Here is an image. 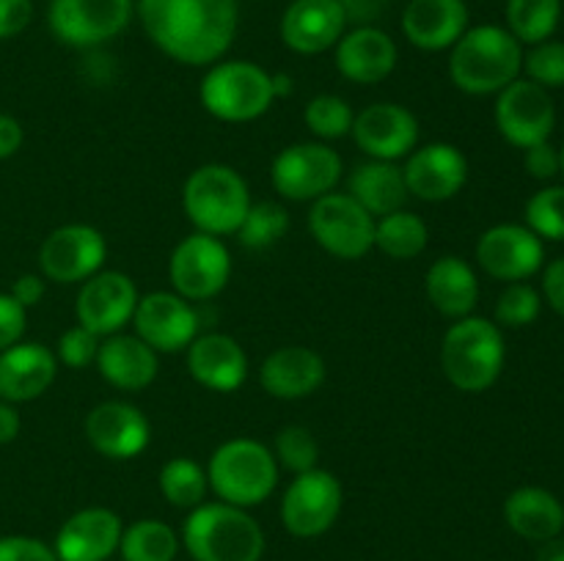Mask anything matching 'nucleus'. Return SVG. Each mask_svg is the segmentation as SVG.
Segmentation results:
<instances>
[{"label": "nucleus", "instance_id": "1", "mask_svg": "<svg viewBox=\"0 0 564 561\" xmlns=\"http://www.w3.org/2000/svg\"><path fill=\"white\" fill-rule=\"evenodd\" d=\"M135 14L154 47L182 66H213L235 44L237 0H135Z\"/></svg>", "mask_w": 564, "mask_h": 561}, {"label": "nucleus", "instance_id": "2", "mask_svg": "<svg viewBox=\"0 0 564 561\" xmlns=\"http://www.w3.org/2000/svg\"><path fill=\"white\" fill-rule=\"evenodd\" d=\"M523 44L501 25L468 28L449 50V80L471 97H488L518 80Z\"/></svg>", "mask_w": 564, "mask_h": 561}, {"label": "nucleus", "instance_id": "3", "mask_svg": "<svg viewBox=\"0 0 564 561\" xmlns=\"http://www.w3.org/2000/svg\"><path fill=\"white\" fill-rule=\"evenodd\" d=\"M180 539L193 561H262L264 556V531L257 517L224 501H204L187 512Z\"/></svg>", "mask_w": 564, "mask_h": 561}, {"label": "nucleus", "instance_id": "4", "mask_svg": "<svg viewBox=\"0 0 564 561\" xmlns=\"http://www.w3.org/2000/svg\"><path fill=\"white\" fill-rule=\"evenodd\" d=\"M505 333L494 319L463 317L455 319L441 341V369L446 380L463 394H482L505 369Z\"/></svg>", "mask_w": 564, "mask_h": 561}, {"label": "nucleus", "instance_id": "5", "mask_svg": "<svg viewBox=\"0 0 564 561\" xmlns=\"http://www.w3.org/2000/svg\"><path fill=\"white\" fill-rule=\"evenodd\" d=\"M279 471L270 446L253 438L226 440L207 462L209 490L218 495V501L240 509L264 504L279 487Z\"/></svg>", "mask_w": 564, "mask_h": 561}, {"label": "nucleus", "instance_id": "6", "mask_svg": "<svg viewBox=\"0 0 564 561\" xmlns=\"http://www.w3.org/2000/svg\"><path fill=\"white\" fill-rule=\"evenodd\" d=\"M251 204L248 182L240 170L224 163L198 165L182 187V209L202 234H237Z\"/></svg>", "mask_w": 564, "mask_h": 561}, {"label": "nucleus", "instance_id": "7", "mask_svg": "<svg viewBox=\"0 0 564 561\" xmlns=\"http://www.w3.org/2000/svg\"><path fill=\"white\" fill-rule=\"evenodd\" d=\"M198 99L215 119L246 124V121L262 119L279 97H275V77L259 64L218 61L204 75Z\"/></svg>", "mask_w": 564, "mask_h": 561}, {"label": "nucleus", "instance_id": "8", "mask_svg": "<svg viewBox=\"0 0 564 561\" xmlns=\"http://www.w3.org/2000/svg\"><path fill=\"white\" fill-rule=\"evenodd\" d=\"M345 174V163L336 148L323 141H303L281 148L270 165L273 190L286 201H317L334 193Z\"/></svg>", "mask_w": 564, "mask_h": 561}, {"label": "nucleus", "instance_id": "9", "mask_svg": "<svg viewBox=\"0 0 564 561\" xmlns=\"http://www.w3.org/2000/svg\"><path fill=\"white\" fill-rule=\"evenodd\" d=\"M135 16V0H50L47 25L66 47L94 50L113 42Z\"/></svg>", "mask_w": 564, "mask_h": 561}, {"label": "nucleus", "instance_id": "10", "mask_svg": "<svg viewBox=\"0 0 564 561\" xmlns=\"http://www.w3.org/2000/svg\"><path fill=\"white\" fill-rule=\"evenodd\" d=\"M308 231L325 253L356 262L375 248V218L347 193H325L308 209Z\"/></svg>", "mask_w": 564, "mask_h": 561}, {"label": "nucleus", "instance_id": "11", "mask_svg": "<svg viewBox=\"0 0 564 561\" xmlns=\"http://www.w3.org/2000/svg\"><path fill=\"white\" fill-rule=\"evenodd\" d=\"M169 278L176 295L191 302H207L226 289L231 278V253L220 237L193 231L174 248Z\"/></svg>", "mask_w": 564, "mask_h": 561}, {"label": "nucleus", "instance_id": "12", "mask_svg": "<svg viewBox=\"0 0 564 561\" xmlns=\"http://www.w3.org/2000/svg\"><path fill=\"white\" fill-rule=\"evenodd\" d=\"M345 506V490L330 471L297 473L281 498V522L297 539L323 537L339 520Z\"/></svg>", "mask_w": 564, "mask_h": 561}, {"label": "nucleus", "instance_id": "13", "mask_svg": "<svg viewBox=\"0 0 564 561\" xmlns=\"http://www.w3.org/2000/svg\"><path fill=\"white\" fill-rule=\"evenodd\" d=\"M108 240L97 226L66 223L50 231L39 248V270L55 284H83L105 267Z\"/></svg>", "mask_w": 564, "mask_h": 561}, {"label": "nucleus", "instance_id": "14", "mask_svg": "<svg viewBox=\"0 0 564 561\" xmlns=\"http://www.w3.org/2000/svg\"><path fill=\"white\" fill-rule=\"evenodd\" d=\"M494 119L501 138L527 152L529 146L549 141L556 127V108L549 88L518 77L496 94Z\"/></svg>", "mask_w": 564, "mask_h": 561}, {"label": "nucleus", "instance_id": "15", "mask_svg": "<svg viewBox=\"0 0 564 561\" xmlns=\"http://www.w3.org/2000/svg\"><path fill=\"white\" fill-rule=\"evenodd\" d=\"M132 328L141 341H147L154 352H185L187 344L202 330V317L196 302L185 300L176 292H149L138 297Z\"/></svg>", "mask_w": 564, "mask_h": 561}, {"label": "nucleus", "instance_id": "16", "mask_svg": "<svg viewBox=\"0 0 564 561\" xmlns=\"http://www.w3.org/2000/svg\"><path fill=\"white\" fill-rule=\"evenodd\" d=\"M138 286L121 270H99L83 280L75 297L77 324L94 330L97 336L121 333L132 322L138 306Z\"/></svg>", "mask_w": 564, "mask_h": 561}, {"label": "nucleus", "instance_id": "17", "mask_svg": "<svg viewBox=\"0 0 564 561\" xmlns=\"http://www.w3.org/2000/svg\"><path fill=\"white\" fill-rule=\"evenodd\" d=\"M545 262V245L529 226H490L477 242V264L496 280H529Z\"/></svg>", "mask_w": 564, "mask_h": 561}, {"label": "nucleus", "instance_id": "18", "mask_svg": "<svg viewBox=\"0 0 564 561\" xmlns=\"http://www.w3.org/2000/svg\"><path fill=\"white\" fill-rule=\"evenodd\" d=\"M83 432L97 454L108 460H135L152 440V424L132 402L108 399L88 410Z\"/></svg>", "mask_w": 564, "mask_h": 561}, {"label": "nucleus", "instance_id": "19", "mask_svg": "<svg viewBox=\"0 0 564 561\" xmlns=\"http://www.w3.org/2000/svg\"><path fill=\"white\" fill-rule=\"evenodd\" d=\"M408 193L419 201L444 204L455 198L468 182V160L455 143L435 141L416 146L402 165Z\"/></svg>", "mask_w": 564, "mask_h": 561}, {"label": "nucleus", "instance_id": "20", "mask_svg": "<svg viewBox=\"0 0 564 561\" xmlns=\"http://www.w3.org/2000/svg\"><path fill=\"white\" fill-rule=\"evenodd\" d=\"M350 135L369 160L397 163L416 148L419 119L405 105L375 102L356 113Z\"/></svg>", "mask_w": 564, "mask_h": 561}, {"label": "nucleus", "instance_id": "21", "mask_svg": "<svg viewBox=\"0 0 564 561\" xmlns=\"http://www.w3.org/2000/svg\"><path fill=\"white\" fill-rule=\"evenodd\" d=\"M347 31L341 0H292L281 16V42L297 55L334 50Z\"/></svg>", "mask_w": 564, "mask_h": 561}, {"label": "nucleus", "instance_id": "22", "mask_svg": "<svg viewBox=\"0 0 564 561\" xmlns=\"http://www.w3.org/2000/svg\"><path fill=\"white\" fill-rule=\"evenodd\" d=\"M400 50L386 31L375 25H358L345 31L334 47V64L345 80L356 86H378L397 69Z\"/></svg>", "mask_w": 564, "mask_h": 561}, {"label": "nucleus", "instance_id": "23", "mask_svg": "<svg viewBox=\"0 0 564 561\" xmlns=\"http://www.w3.org/2000/svg\"><path fill=\"white\" fill-rule=\"evenodd\" d=\"M124 522L113 509L88 506L75 512L55 534L58 561H108L119 550Z\"/></svg>", "mask_w": 564, "mask_h": 561}, {"label": "nucleus", "instance_id": "24", "mask_svg": "<svg viewBox=\"0 0 564 561\" xmlns=\"http://www.w3.org/2000/svg\"><path fill=\"white\" fill-rule=\"evenodd\" d=\"M187 372L198 385L218 394H231L248 380V355L229 333H198L185 350Z\"/></svg>", "mask_w": 564, "mask_h": 561}, {"label": "nucleus", "instance_id": "25", "mask_svg": "<svg viewBox=\"0 0 564 561\" xmlns=\"http://www.w3.org/2000/svg\"><path fill=\"white\" fill-rule=\"evenodd\" d=\"M328 377L325 358L312 346L290 344L270 352L259 369V383L264 394L281 402H297L317 394Z\"/></svg>", "mask_w": 564, "mask_h": 561}, {"label": "nucleus", "instance_id": "26", "mask_svg": "<svg viewBox=\"0 0 564 561\" xmlns=\"http://www.w3.org/2000/svg\"><path fill=\"white\" fill-rule=\"evenodd\" d=\"M58 358L50 346L36 341H17L0 352V399L20 405L33 402L55 383Z\"/></svg>", "mask_w": 564, "mask_h": 561}, {"label": "nucleus", "instance_id": "27", "mask_svg": "<svg viewBox=\"0 0 564 561\" xmlns=\"http://www.w3.org/2000/svg\"><path fill=\"white\" fill-rule=\"evenodd\" d=\"M402 33L413 47L441 53L468 31L466 0H411L402 11Z\"/></svg>", "mask_w": 564, "mask_h": 561}, {"label": "nucleus", "instance_id": "28", "mask_svg": "<svg viewBox=\"0 0 564 561\" xmlns=\"http://www.w3.org/2000/svg\"><path fill=\"white\" fill-rule=\"evenodd\" d=\"M97 372L105 383L119 391H143L158 380L160 355L138 339L135 333H113L105 336L97 352Z\"/></svg>", "mask_w": 564, "mask_h": 561}, {"label": "nucleus", "instance_id": "29", "mask_svg": "<svg viewBox=\"0 0 564 561\" xmlns=\"http://www.w3.org/2000/svg\"><path fill=\"white\" fill-rule=\"evenodd\" d=\"M424 295L446 319L471 317L479 302V278L466 258L441 256L424 275Z\"/></svg>", "mask_w": 564, "mask_h": 561}, {"label": "nucleus", "instance_id": "30", "mask_svg": "<svg viewBox=\"0 0 564 561\" xmlns=\"http://www.w3.org/2000/svg\"><path fill=\"white\" fill-rule=\"evenodd\" d=\"M347 196L356 198L378 220L397 209H405L411 193H408L400 165L386 163V160H367L347 176Z\"/></svg>", "mask_w": 564, "mask_h": 561}, {"label": "nucleus", "instance_id": "31", "mask_svg": "<svg viewBox=\"0 0 564 561\" xmlns=\"http://www.w3.org/2000/svg\"><path fill=\"white\" fill-rule=\"evenodd\" d=\"M505 520L529 542H549L564 531V506L551 490L518 487L505 501Z\"/></svg>", "mask_w": 564, "mask_h": 561}, {"label": "nucleus", "instance_id": "32", "mask_svg": "<svg viewBox=\"0 0 564 561\" xmlns=\"http://www.w3.org/2000/svg\"><path fill=\"white\" fill-rule=\"evenodd\" d=\"M430 242V229L424 218L411 209H397L375 220V248L394 262H408L424 253Z\"/></svg>", "mask_w": 564, "mask_h": 561}, {"label": "nucleus", "instance_id": "33", "mask_svg": "<svg viewBox=\"0 0 564 561\" xmlns=\"http://www.w3.org/2000/svg\"><path fill=\"white\" fill-rule=\"evenodd\" d=\"M180 534L163 520H135L124 526L119 542L121 561H174L180 553Z\"/></svg>", "mask_w": 564, "mask_h": 561}, {"label": "nucleus", "instance_id": "34", "mask_svg": "<svg viewBox=\"0 0 564 561\" xmlns=\"http://www.w3.org/2000/svg\"><path fill=\"white\" fill-rule=\"evenodd\" d=\"M160 493L176 509H196L204 504L209 493V479L207 468L193 462L191 457H174L160 468Z\"/></svg>", "mask_w": 564, "mask_h": 561}, {"label": "nucleus", "instance_id": "35", "mask_svg": "<svg viewBox=\"0 0 564 561\" xmlns=\"http://www.w3.org/2000/svg\"><path fill=\"white\" fill-rule=\"evenodd\" d=\"M560 20L562 0H507V31L529 47L554 36Z\"/></svg>", "mask_w": 564, "mask_h": 561}, {"label": "nucleus", "instance_id": "36", "mask_svg": "<svg viewBox=\"0 0 564 561\" xmlns=\"http://www.w3.org/2000/svg\"><path fill=\"white\" fill-rule=\"evenodd\" d=\"M286 231H290V212L279 201H259L251 204L246 220L237 229V237L248 251H264L284 240Z\"/></svg>", "mask_w": 564, "mask_h": 561}, {"label": "nucleus", "instance_id": "37", "mask_svg": "<svg viewBox=\"0 0 564 561\" xmlns=\"http://www.w3.org/2000/svg\"><path fill=\"white\" fill-rule=\"evenodd\" d=\"M352 119H356V113H352L350 102L339 94H317V97L308 99L306 110H303L308 132L323 143L350 135Z\"/></svg>", "mask_w": 564, "mask_h": 561}, {"label": "nucleus", "instance_id": "38", "mask_svg": "<svg viewBox=\"0 0 564 561\" xmlns=\"http://www.w3.org/2000/svg\"><path fill=\"white\" fill-rule=\"evenodd\" d=\"M270 451H273L279 468H286V471L295 473V476L297 473L314 471L319 462L317 438L312 435V429L301 427V424L281 427L279 432H275Z\"/></svg>", "mask_w": 564, "mask_h": 561}, {"label": "nucleus", "instance_id": "39", "mask_svg": "<svg viewBox=\"0 0 564 561\" xmlns=\"http://www.w3.org/2000/svg\"><path fill=\"white\" fill-rule=\"evenodd\" d=\"M543 311V295L527 280L507 284L494 308V322L499 328H527Z\"/></svg>", "mask_w": 564, "mask_h": 561}, {"label": "nucleus", "instance_id": "40", "mask_svg": "<svg viewBox=\"0 0 564 561\" xmlns=\"http://www.w3.org/2000/svg\"><path fill=\"white\" fill-rule=\"evenodd\" d=\"M527 226L540 240H564V185H551L527 201Z\"/></svg>", "mask_w": 564, "mask_h": 561}, {"label": "nucleus", "instance_id": "41", "mask_svg": "<svg viewBox=\"0 0 564 561\" xmlns=\"http://www.w3.org/2000/svg\"><path fill=\"white\" fill-rule=\"evenodd\" d=\"M523 72L527 80L538 82L543 88H564V42H545L532 44L529 53H523Z\"/></svg>", "mask_w": 564, "mask_h": 561}, {"label": "nucleus", "instance_id": "42", "mask_svg": "<svg viewBox=\"0 0 564 561\" xmlns=\"http://www.w3.org/2000/svg\"><path fill=\"white\" fill-rule=\"evenodd\" d=\"M99 344H102V336H97L94 330L83 328V324H72L69 330H64L55 344V358L58 363L69 369H86L97 363Z\"/></svg>", "mask_w": 564, "mask_h": 561}, {"label": "nucleus", "instance_id": "43", "mask_svg": "<svg viewBox=\"0 0 564 561\" xmlns=\"http://www.w3.org/2000/svg\"><path fill=\"white\" fill-rule=\"evenodd\" d=\"M0 561H58L55 550L36 537H0Z\"/></svg>", "mask_w": 564, "mask_h": 561}, {"label": "nucleus", "instance_id": "44", "mask_svg": "<svg viewBox=\"0 0 564 561\" xmlns=\"http://www.w3.org/2000/svg\"><path fill=\"white\" fill-rule=\"evenodd\" d=\"M28 324V308H22L9 292H0V352L22 341Z\"/></svg>", "mask_w": 564, "mask_h": 561}, {"label": "nucleus", "instance_id": "45", "mask_svg": "<svg viewBox=\"0 0 564 561\" xmlns=\"http://www.w3.org/2000/svg\"><path fill=\"white\" fill-rule=\"evenodd\" d=\"M523 163H527L529 176L540 182H549L560 174V148L551 146L549 141L538 143V146H529L523 154Z\"/></svg>", "mask_w": 564, "mask_h": 561}, {"label": "nucleus", "instance_id": "46", "mask_svg": "<svg viewBox=\"0 0 564 561\" xmlns=\"http://www.w3.org/2000/svg\"><path fill=\"white\" fill-rule=\"evenodd\" d=\"M33 0H0V38H14L31 25Z\"/></svg>", "mask_w": 564, "mask_h": 561}, {"label": "nucleus", "instance_id": "47", "mask_svg": "<svg viewBox=\"0 0 564 561\" xmlns=\"http://www.w3.org/2000/svg\"><path fill=\"white\" fill-rule=\"evenodd\" d=\"M543 297L560 317H564V256L545 267Z\"/></svg>", "mask_w": 564, "mask_h": 561}, {"label": "nucleus", "instance_id": "48", "mask_svg": "<svg viewBox=\"0 0 564 561\" xmlns=\"http://www.w3.org/2000/svg\"><path fill=\"white\" fill-rule=\"evenodd\" d=\"M9 295L14 297L22 308L39 306V300L44 297V275H36V273L20 275V278L11 284Z\"/></svg>", "mask_w": 564, "mask_h": 561}, {"label": "nucleus", "instance_id": "49", "mask_svg": "<svg viewBox=\"0 0 564 561\" xmlns=\"http://www.w3.org/2000/svg\"><path fill=\"white\" fill-rule=\"evenodd\" d=\"M22 141H25V132H22L20 121L9 113H0V160L14 157Z\"/></svg>", "mask_w": 564, "mask_h": 561}, {"label": "nucleus", "instance_id": "50", "mask_svg": "<svg viewBox=\"0 0 564 561\" xmlns=\"http://www.w3.org/2000/svg\"><path fill=\"white\" fill-rule=\"evenodd\" d=\"M20 429H22V418L20 413H17V407L11 405V402L0 399V446L17 440Z\"/></svg>", "mask_w": 564, "mask_h": 561}, {"label": "nucleus", "instance_id": "51", "mask_svg": "<svg viewBox=\"0 0 564 561\" xmlns=\"http://www.w3.org/2000/svg\"><path fill=\"white\" fill-rule=\"evenodd\" d=\"M538 561H564V537L549 539V542H540Z\"/></svg>", "mask_w": 564, "mask_h": 561}, {"label": "nucleus", "instance_id": "52", "mask_svg": "<svg viewBox=\"0 0 564 561\" xmlns=\"http://www.w3.org/2000/svg\"><path fill=\"white\" fill-rule=\"evenodd\" d=\"M560 174L564 176V143L560 146Z\"/></svg>", "mask_w": 564, "mask_h": 561}, {"label": "nucleus", "instance_id": "53", "mask_svg": "<svg viewBox=\"0 0 564 561\" xmlns=\"http://www.w3.org/2000/svg\"><path fill=\"white\" fill-rule=\"evenodd\" d=\"M369 3H375V6H383V3H389V0H369Z\"/></svg>", "mask_w": 564, "mask_h": 561}]
</instances>
